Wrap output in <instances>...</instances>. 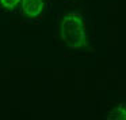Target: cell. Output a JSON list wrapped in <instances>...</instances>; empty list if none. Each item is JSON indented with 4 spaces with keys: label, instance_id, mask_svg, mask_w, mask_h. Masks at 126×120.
Returning <instances> with one entry per match:
<instances>
[{
    "label": "cell",
    "instance_id": "obj_1",
    "mask_svg": "<svg viewBox=\"0 0 126 120\" xmlns=\"http://www.w3.org/2000/svg\"><path fill=\"white\" fill-rule=\"evenodd\" d=\"M57 35L60 42L69 51H85L91 45L87 21L77 11L61 14L57 23Z\"/></svg>",
    "mask_w": 126,
    "mask_h": 120
},
{
    "label": "cell",
    "instance_id": "obj_2",
    "mask_svg": "<svg viewBox=\"0 0 126 120\" xmlns=\"http://www.w3.org/2000/svg\"><path fill=\"white\" fill-rule=\"evenodd\" d=\"M19 11L27 21H38L45 15V0H22Z\"/></svg>",
    "mask_w": 126,
    "mask_h": 120
},
{
    "label": "cell",
    "instance_id": "obj_3",
    "mask_svg": "<svg viewBox=\"0 0 126 120\" xmlns=\"http://www.w3.org/2000/svg\"><path fill=\"white\" fill-rule=\"evenodd\" d=\"M104 119L107 120H126V102H119L111 108L106 115Z\"/></svg>",
    "mask_w": 126,
    "mask_h": 120
},
{
    "label": "cell",
    "instance_id": "obj_4",
    "mask_svg": "<svg viewBox=\"0 0 126 120\" xmlns=\"http://www.w3.org/2000/svg\"><path fill=\"white\" fill-rule=\"evenodd\" d=\"M22 0H0V10L7 12H14L19 8V4Z\"/></svg>",
    "mask_w": 126,
    "mask_h": 120
}]
</instances>
